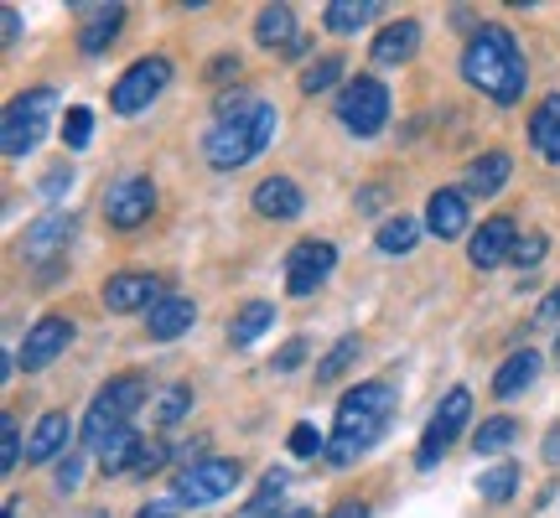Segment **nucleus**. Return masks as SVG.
<instances>
[{
	"label": "nucleus",
	"instance_id": "obj_1",
	"mask_svg": "<svg viewBox=\"0 0 560 518\" xmlns=\"http://www.w3.org/2000/svg\"><path fill=\"white\" fill-rule=\"evenodd\" d=\"M462 79L472 83L478 94H488L493 104H520L524 89H529V68H524L514 32L499 26V21L478 26L467 37V47H462Z\"/></svg>",
	"mask_w": 560,
	"mask_h": 518
},
{
	"label": "nucleus",
	"instance_id": "obj_2",
	"mask_svg": "<svg viewBox=\"0 0 560 518\" xmlns=\"http://www.w3.org/2000/svg\"><path fill=\"white\" fill-rule=\"evenodd\" d=\"M400 410V389L389 379H369L359 389H348L338 399V425H332V440H327V461L332 467H348L359 461L369 446H380V436L389 431V420Z\"/></svg>",
	"mask_w": 560,
	"mask_h": 518
},
{
	"label": "nucleus",
	"instance_id": "obj_3",
	"mask_svg": "<svg viewBox=\"0 0 560 518\" xmlns=\"http://www.w3.org/2000/svg\"><path fill=\"white\" fill-rule=\"evenodd\" d=\"M276 130H280L276 104H255L249 115H240V120H223L219 130H208L202 156H208V166H213V172H240V166H249V161H255L265 145L276 140Z\"/></svg>",
	"mask_w": 560,
	"mask_h": 518
},
{
	"label": "nucleus",
	"instance_id": "obj_4",
	"mask_svg": "<svg viewBox=\"0 0 560 518\" xmlns=\"http://www.w3.org/2000/svg\"><path fill=\"white\" fill-rule=\"evenodd\" d=\"M140 404H145V379H140V374H120V379H109L100 395H94L89 415H83V446L104 451V446L130 425V415H136Z\"/></svg>",
	"mask_w": 560,
	"mask_h": 518
},
{
	"label": "nucleus",
	"instance_id": "obj_5",
	"mask_svg": "<svg viewBox=\"0 0 560 518\" xmlns=\"http://www.w3.org/2000/svg\"><path fill=\"white\" fill-rule=\"evenodd\" d=\"M52 109H58V89H47V83L26 89L21 99H11L5 104V120H0V151L11 161H26L42 145V136H47Z\"/></svg>",
	"mask_w": 560,
	"mask_h": 518
},
{
	"label": "nucleus",
	"instance_id": "obj_6",
	"mask_svg": "<svg viewBox=\"0 0 560 518\" xmlns=\"http://www.w3.org/2000/svg\"><path fill=\"white\" fill-rule=\"evenodd\" d=\"M244 482V467L234 457H202L192 467H182L177 482H172V498L192 503V508H208V503L229 498L234 487Z\"/></svg>",
	"mask_w": 560,
	"mask_h": 518
},
{
	"label": "nucleus",
	"instance_id": "obj_7",
	"mask_svg": "<svg viewBox=\"0 0 560 518\" xmlns=\"http://www.w3.org/2000/svg\"><path fill=\"white\" fill-rule=\"evenodd\" d=\"M467 420H472V395L467 389H446V399L436 404V415H431V425H425V436H420L416 446V467L420 472H431V467H441V457L457 446V436L467 431Z\"/></svg>",
	"mask_w": 560,
	"mask_h": 518
},
{
	"label": "nucleus",
	"instance_id": "obj_8",
	"mask_svg": "<svg viewBox=\"0 0 560 518\" xmlns=\"http://www.w3.org/2000/svg\"><path fill=\"white\" fill-rule=\"evenodd\" d=\"M166 83H172V62L166 58L130 62L120 79H115V89H109V109H115V115H140V109H151V104L161 99Z\"/></svg>",
	"mask_w": 560,
	"mask_h": 518
},
{
	"label": "nucleus",
	"instance_id": "obj_9",
	"mask_svg": "<svg viewBox=\"0 0 560 518\" xmlns=\"http://www.w3.org/2000/svg\"><path fill=\"white\" fill-rule=\"evenodd\" d=\"M338 120L353 130L359 140L380 136L389 120V89L380 79H353L338 89Z\"/></svg>",
	"mask_w": 560,
	"mask_h": 518
},
{
	"label": "nucleus",
	"instance_id": "obj_10",
	"mask_svg": "<svg viewBox=\"0 0 560 518\" xmlns=\"http://www.w3.org/2000/svg\"><path fill=\"white\" fill-rule=\"evenodd\" d=\"M156 213V187H151V177H140V172H120V177L104 187V219H109V228H140V223Z\"/></svg>",
	"mask_w": 560,
	"mask_h": 518
},
{
	"label": "nucleus",
	"instance_id": "obj_11",
	"mask_svg": "<svg viewBox=\"0 0 560 518\" xmlns=\"http://www.w3.org/2000/svg\"><path fill=\"white\" fill-rule=\"evenodd\" d=\"M332 264H338V249L327 239H301L291 255H285V296H317V285L332 275Z\"/></svg>",
	"mask_w": 560,
	"mask_h": 518
},
{
	"label": "nucleus",
	"instance_id": "obj_12",
	"mask_svg": "<svg viewBox=\"0 0 560 518\" xmlns=\"http://www.w3.org/2000/svg\"><path fill=\"white\" fill-rule=\"evenodd\" d=\"M79 234V213H68V208H52V213H42L26 234H21V259L26 264H42V259H58L68 255V244Z\"/></svg>",
	"mask_w": 560,
	"mask_h": 518
},
{
	"label": "nucleus",
	"instance_id": "obj_13",
	"mask_svg": "<svg viewBox=\"0 0 560 518\" xmlns=\"http://www.w3.org/2000/svg\"><path fill=\"white\" fill-rule=\"evenodd\" d=\"M68 342H73V321L68 317H37L32 321V332H26V342H21V353H16V363L26 368V374H42L52 358H62L68 353Z\"/></svg>",
	"mask_w": 560,
	"mask_h": 518
},
{
	"label": "nucleus",
	"instance_id": "obj_14",
	"mask_svg": "<svg viewBox=\"0 0 560 518\" xmlns=\"http://www.w3.org/2000/svg\"><path fill=\"white\" fill-rule=\"evenodd\" d=\"M104 311L115 317H130V311H151L161 301V280L145 275V270H125V275H109L104 280Z\"/></svg>",
	"mask_w": 560,
	"mask_h": 518
},
{
	"label": "nucleus",
	"instance_id": "obj_15",
	"mask_svg": "<svg viewBox=\"0 0 560 518\" xmlns=\"http://www.w3.org/2000/svg\"><path fill=\"white\" fill-rule=\"evenodd\" d=\"M514 244H520V228H514V219H488L472 234V244H467V259H472V270H499L503 259H514Z\"/></svg>",
	"mask_w": 560,
	"mask_h": 518
},
{
	"label": "nucleus",
	"instance_id": "obj_16",
	"mask_svg": "<svg viewBox=\"0 0 560 518\" xmlns=\"http://www.w3.org/2000/svg\"><path fill=\"white\" fill-rule=\"evenodd\" d=\"M425 228H431L436 239H462V234H467V192L436 187V192L425 198Z\"/></svg>",
	"mask_w": 560,
	"mask_h": 518
},
{
	"label": "nucleus",
	"instance_id": "obj_17",
	"mask_svg": "<svg viewBox=\"0 0 560 518\" xmlns=\"http://www.w3.org/2000/svg\"><path fill=\"white\" fill-rule=\"evenodd\" d=\"M192 321H198V306L192 296H161L151 311H145V338L151 342H172L182 332H192Z\"/></svg>",
	"mask_w": 560,
	"mask_h": 518
},
{
	"label": "nucleus",
	"instance_id": "obj_18",
	"mask_svg": "<svg viewBox=\"0 0 560 518\" xmlns=\"http://www.w3.org/2000/svg\"><path fill=\"white\" fill-rule=\"evenodd\" d=\"M249 202H255V213H260V219H276V223L301 219V213H306V198H301V187L291 177H265Z\"/></svg>",
	"mask_w": 560,
	"mask_h": 518
},
{
	"label": "nucleus",
	"instance_id": "obj_19",
	"mask_svg": "<svg viewBox=\"0 0 560 518\" xmlns=\"http://www.w3.org/2000/svg\"><path fill=\"white\" fill-rule=\"evenodd\" d=\"M79 11L89 21H83V32H79V47L89 52V58H100L104 47L115 42V32L125 26V5H100V0H79Z\"/></svg>",
	"mask_w": 560,
	"mask_h": 518
},
{
	"label": "nucleus",
	"instance_id": "obj_20",
	"mask_svg": "<svg viewBox=\"0 0 560 518\" xmlns=\"http://www.w3.org/2000/svg\"><path fill=\"white\" fill-rule=\"evenodd\" d=\"M509 172H514V156H509V151H488V156L467 161L462 192H467V198H493V192H503Z\"/></svg>",
	"mask_w": 560,
	"mask_h": 518
},
{
	"label": "nucleus",
	"instance_id": "obj_21",
	"mask_svg": "<svg viewBox=\"0 0 560 518\" xmlns=\"http://www.w3.org/2000/svg\"><path fill=\"white\" fill-rule=\"evenodd\" d=\"M416 47H420V21H389L380 37H374L369 58L380 62V68H395V62L416 58Z\"/></svg>",
	"mask_w": 560,
	"mask_h": 518
},
{
	"label": "nucleus",
	"instance_id": "obj_22",
	"mask_svg": "<svg viewBox=\"0 0 560 518\" xmlns=\"http://www.w3.org/2000/svg\"><path fill=\"white\" fill-rule=\"evenodd\" d=\"M529 145H535L550 166H560V94L535 104V115H529Z\"/></svg>",
	"mask_w": 560,
	"mask_h": 518
},
{
	"label": "nucleus",
	"instance_id": "obj_23",
	"mask_svg": "<svg viewBox=\"0 0 560 518\" xmlns=\"http://www.w3.org/2000/svg\"><path fill=\"white\" fill-rule=\"evenodd\" d=\"M535 374H540V353H535V348H520V353H509V358L499 363V374H493V395L514 399L520 389L535 384Z\"/></svg>",
	"mask_w": 560,
	"mask_h": 518
},
{
	"label": "nucleus",
	"instance_id": "obj_24",
	"mask_svg": "<svg viewBox=\"0 0 560 518\" xmlns=\"http://www.w3.org/2000/svg\"><path fill=\"white\" fill-rule=\"evenodd\" d=\"M296 37L301 32H296V11H291V5H265L260 16H255V42L270 47V52H276V47L285 52Z\"/></svg>",
	"mask_w": 560,
	"mask_h": 518
},
{
	"label": "nucleus",
	"instance_id": "obj_25",
	"mask_svg": "<svg viewBox=\"0 0 560 518\" xmlns=\"http://www.w3.org/2000/svg\"><path fill=\"white\" fill-rule=\"evenodd\" d=\"M270 327H276V301H249V306H240L234 321H229V342H234V348H249V342L265 338Z\"/></svg>",
	"mask_w": 560,
	"mask_h": 518
},
{
	"label": "nucleus",
	"instance_id": "obj_26",
	"mask_svg": "<svg viewBox=\"0 0 560 518\" xmlns=\"http://www.w3.org/2000/svg\"><path fill=\"white\" fill-rule=\"evenodd\" d=\"M68 446V415L62 410H47L37 420V431L26 436V461H52Z\"/></svg>",
	"mask_w": 560,
	"mask_h": 518
},
{
	"label": "nucleus",
	"instance_id": "obj_27",
	"mask_svg": "<svg viewBox=\"0 0 560 518\" xmlns=\"http://www.w3.org/2000/svg\"><path fill=\"white\" fill-rule=\"evenodd\" d=\"M140 451H145V440H140L136 431L125 425L120 436H115V440H109V446L100 451V472H104V478H125V472H140Z\"/></svg>",
	"mask_w": 560,
	"mask_h": 518
},
{
	"label": "nucleus",
	"instance_id": "obj_28",
	"mask_svg": "<svg viewBox=\"0 0 560 518\" xmlns=\"http://www.w3.org/2000/svg\"><path fill=\"white\" fill-rule=\"evenodd\" d=\"M380 5L384 0H332L327 5V32H338V37H353V32H363L369 21L380 16Z\"/></svg>",
	"mask_w": 560,
	"mask_h": 518
},
{
	"label": "nucleus",
	"instance_id": "obj_29",
	"mask_svg": "<svg viewBox=\"0 0 560 518\" xmlns=\"http://www.w3.org/2000/svg\"><path fill=\"white\" fill-rule=\"evenodd\" d=\"M420 239V223L410 213H395L389 223H380V234H374V249L380 255H410Z\"/></svg>",
	"mask_w": 560,
	"mask_h": 518
},
{
	"label": "nucleus",
	"instance_id": "obj_30",
	"mask_svg": "<svg viewBox=\"0 0 560 518\" xmlns=\"http://www.w3.org/2000/svg\"><path fill=\"white\" fill-rule=\"evenodd\" d=\"M514 436H520V420H514V415H488L478 431H472V451H478V457H488V451H503V446H509Z\"/></svg>",
	"mask_w": 560,
	"mask_h": 518
},
{
	"label": "nucleus",
	"instance_id": "obj_31",
	"mask_svg": "<svg viewBox=\"0 0 560 518\" xmlns=\"http://www.w3.org/2000/svg\"><path fill=\"white\" fill-rule=\"evenodd\" d=\"M514 487H520V467H514V461H493V467L478 478L482 503H509L514 498Z\"/></svg>",
	"mask_w": 560,
	"mask_h": 518
},
{
	"label": "nucleus",
	"instance_id": "obj_32",
	"mask_svg": "<svg viewBox=\"0 0 560 518\" xmlns=\"http://www.w3.org/2000/svg\"><path fill=\"white\" fill-rule=\"evenodd\" d=\"M58 136L68 140L73 151H83V145L94 140V109H83V104H73V109L62 115V130H58Z\"/></svg>",
	"mask_w": 560,
	"mask_h": 518
},
{
	"label": "nucleus",
	"instance_id": "obj_33",
	"mask_svg": "<svg viewBox=\"0 0 560 518\" xmlns=\"http://www.w3.org/2000/svg\"><path fill=\"white\" fill-rule=\"evenodd\" d=\"M280 493H285V472H270V478L260 482V493H255V503H249V508H244L240 518H270L280 508Z\"/></svg>",
	"mask_w": 560,
	"mask_h": 518
},
{
	"label": "nucleus",
	"instance_id": "obj_34",
	"mask_svg": "<svg viewBox=\"0 0 560 518\" xmlns=\"http://www.w3.org/2000/svg\"><path fill=\"white\" fill-rule=\"evenodd\" d=\"M353 358H359V338H338V348H332V353L317 363V384H332Z\"/></svg>",
	"mask_w": 560,
	"mask_h": 518
},
{
	"label": "nucleus",
	"instance_id": "obj_35",
	"mask_svg": "<svg viewBox=\"0 0 560 518\" xmlns=\"http://www.w3.org/2000/svg\"><path fill=\"white\" fill-rule=\"evenodd\" d=\"M338 79H342V58H322L301 73V94H322V89H332Z\"/></svg>",
	"mask_w": 560,
	"mask_h": 518
},
{
	"label": "nucleus",
	"instance_id": "obj_36",
	"mask_svg": "<svg viewBox=\"0 0 560 518\" xmlns=\"http://www.w3.org/2000/svg\"><path fill=\"white\" fill-rule=\"evenodd\" d=\"M26 451H21V436H16V415L0 420V472H16Z\"/></svg>",
	"mask_w": 560,
	"mask_h": 518
},
{
	"label": "nucleus",
	"instance_id": "obj_37",
	"mask_svg": "<svg viewBox=\"0 0 560 518\" xmlns=\"http://www.w3.org/2000/svg\"><path fill=\"white\" fill-rule=\"evenodd\" d=\"M187 410H192V389H187V384H172V389L161 395L156 420H161V425H177V420L187 415Z\"/></svg>",
	"mask_w": 560,
	"mask_h": 518
},
{
	"label": "nucleus",
	"instance_id": "obj_38",
	"mask_svg": "<svg viewBox=\"0 0 560 518\" xmlns=\"http://www.w3.org/2000/svg\"><path fill=\"white\" fill-rule=\"evenodd\" d=\"M285 446H291V457H317V451H327V440L317 436V425H296Z\"/></svg>",
	"mask_w": 560,
	"mask_h": 518
},
{
	"label": "nucleus",
	"instance_id": "obj_39",
	"mask_svg": "<svg viewBox=\"0 0 560 518\" xmlns=\"http://www.w3.org/2000/svg\"><path fill=\"white\" fill-rule=\"evenodd\" d=\"M545 249H550V244H545V234H524V239L514 244V264H520V270H535V264L545 259Z\"/></svg>",
	"mask_w": 560,
	"mask_h": 518
},
{
	"label": "nucleus",
	"instance_id": "obj_40",
	"mask_svg": "<svg viewBox=\"0 0 560 518\" xmlns=\"http://www.w3.org/2000/svg\"><path fill=\"white\" fill-rule=\"evenodd\" d=\"M301 358H306V338H291L276 353V374H291V368H301Z\"/></svg>",
	"mask_w": 560,
	"mask_h": 518
},
{
	"label": "nucleus",
	"instance_id": "obj_41",
	"mask_svg": "<svg viewBox=\"0 0 560 518\" xmlns=\"http://www.w3.org/2000/svg\"><path fill=\"white\" fill-rule=\"evenodd\" d=\"M68 181H73V172H68V166H52V172L42 177V198H62V192H68Z\"/></svg>",
	"mask_w": 560,
	"mask_h": 518
},
{
	"label": "nucleus",
	"instance_id": "obj_42",
	"mask_svg": "<svg viewBox=\"0 0 560 518\" xmlns=\"http://www.w3.org/2000/svg\"><path fill=\"white\" fill-rule=\"evenodd\" d=\"M79 478H83V457H62V467H58V487H62V493H73V487H79Z\"/></svg>",
	"mask_w": 560,
	"mask_h": 518
},
{
	"label": "nucleus",
	"instance_id": "obj_43",
	"mask_svg": "<svg viewBox=\"0 0 560 518\" xmlns=\"http://www.w3.org/2000/svg\"><path fill=\"white\" fill-rule=\"evenodd\" d=\"M166 457H172V451H166L161 440H151V446L140 451V472H161V467H166Z\"/></svg>",
	"mask_w": 560,
	"mask_h": 518
},
{
	"label": "nucleus",
	"instance_id": "obj_44",
	"mask_svg": "<svg viewBox=\"0 0 560 518\" xmlns=\"http://www.w3.org/2000/svg\"><path fill=\"white\" fill-rule=\"evenodd\" d=\"M182 514V503L177 498H156V503H145L136 518H177Z\"/></svg>",
	"mask_w": 560,
	"mask_h": 518
},
{
	"label": "nucleus",
	"instance_id": "obj_45",
	"mask_svg": "<svg viewBox=\"0 0 560 518\" xmlns=\"http://www.w3.org/2000/svg\"><path fill=\"white\" fill-rule=\"evenodd\" d=\"M327 518H369V508H363L359 498H342V503H338V508H332V514H327Z\"/></svg>",
	"mask_w": 560,
	"mask_h": 518
},
{
	"label": "nucleus",
	"instance_id": "obj_46",
	"mask_svg": "<svg viewBox=\"0 0 560 518\" xmlns=\"http://www.w3.org/2000/svg\"><path fill=\"white\" fill-rule=\"evenodd\" d=\"M535 317H540V321H560V285L540 301V311H535Z\"/></svg>",
	"mask_w": 560,
	"mask_h": 518
},
{
	"label": "nucleus",
	"instance_id": "obj_47",
	"mask_svg": "<svg viewBox=\"0 0 560 518\" xmlns=\"http://www.w3.org/2000/svg\"><path fill=\"white\" fill-rule=\"evenodd\" d=\"M21 42V16H16V5H5V47H16Z\"/></svg>",
	"mask_w": 560,
	"mask_h": 518
},
{
	"label": "nucleus",
	"instance_id": "obj_48",
	"mask_svg": "<svg viewBox=\"0 0 560 518\" xmlns=\"http://www.w3.org/2000/svg\"><path fill=\"white\" fill-rule=\"evenodd\" d=\"M545 461H560V431H550V436H545Z\"/></svg>",
	"mask_w": 560,
	"mask_h": 518
},
{
	"label": "nucleus",
	"instance_id": "obj_49",
	"mask_svg": "<svg viewBox=\"0 0 560 518\" xmlns=\"http://www.w3.org/2000/svg\"><path fill=\"white\" fill-rule=\"evenodd\" d=\"M229 73H240V62H234V58H219V62H213V79H229Z\"/></svg>",
	"mask_w": 560,
	"mask_h": 518
},
{
	"label": "nucleus",
	"instance_id": "obj_50",
	"mask_svg": "<svg viewBox=\"0 0 560 518\" xmlns=\"http://www.w3.org/2000/svg\"><path fill=\"white\" fill-rule=\"evenodd\" d=\"M280 518H317V514H312V508H285Z\"/></svg>",
	"mask_w": 560,
	"mask_h": 518
},
{
	"label": "nucleus",
	"instance_id": "obj_51",
	"mask_svg": "<svg viewBox=\"0 0 560 518\" xmlns=\"http://www.w3.org/2000/svg\"><path fill=\"white\" fill-rule=\"evenodd\" d=\"M5 518H16V498H5Z\"/></svg>",
	"mask_w": 560,
	"mask_h": 518
},
{
	"label": "nucleus",
	"instance_id": "obj_52",
	"mask_svg": "<svg viewBox=\"0 0 560 518\" xmlns=\"http://www.w3.org/2000/svg\"><path fill=\"white\" fill-rule=\"evenodd\" d=\"M556 363H560V338H556Z\"/></svg>",
	"mask_w": 560,
	"mask_h": 518
}]
</instances>
